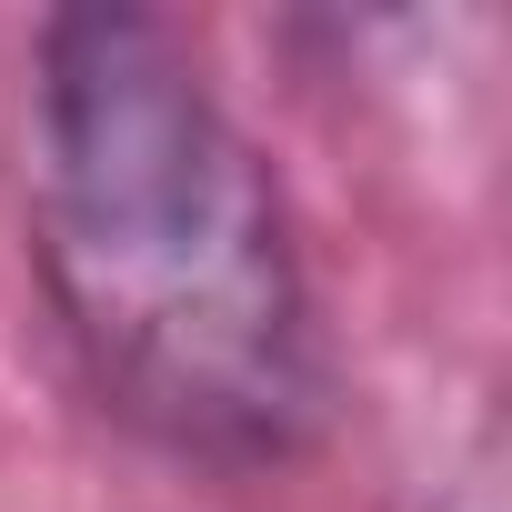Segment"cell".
I'll use <instances>...</instances> for the list:
<instances>
[{"mask_svg": "<svg viewBox=\"0 0 512 512\" xmlns=\"http://www.w3.org/2000/svg\"><path fill=\"white\" fill-rule=\"evenodd\" d=\"M41 282L91 382L201 462H282L322 422L292 211L191 41L151 11L41 31Z\"/></svg>", "mask_w": 512, "mask_h": 512, "instance_id": "obj_1", "label": "cell"}]
</instances>
